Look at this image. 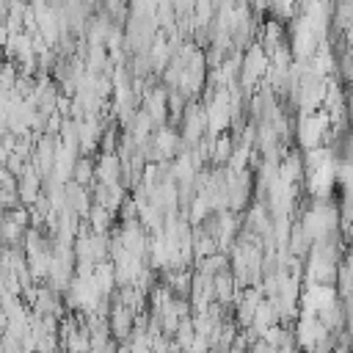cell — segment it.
<instances>
[{
    "label": "cell",
    "mask_w": 353,
    "mask_h": 353,
    "mask_svg": "<svg viewBox=\"0 0 353 353\" xmlns=\"http://www.w3.org/2000/svg\"><path fill=\"white\" fill-rule=\"evenodd\" d=\"M251 353H279L276 345H270L268 339H254L251 342Z\"/></svg>",
    "instance_id": "2"
},
{
    "label": "cell",
    "mask_w": 353,
    "mask_h": 353,
    "mask_svg": "<svg viewBox=\"0 0 353 353\" xmlns=\"http://www.w3.org/2000/svg\"><path fill=\"white\" fill-rule=\"evenodd\" d=\"M91 174H94L91 163H88V160H80L77 168H74V179H77V185H85V182L91 179Z\"/></svg>",
    "instance_id": "1"
}]
</instances>
